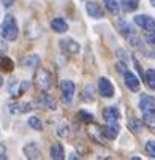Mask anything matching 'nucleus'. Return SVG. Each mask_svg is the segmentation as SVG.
Masks as SVG:
<instances>
[{"label": "nucleus", "mask_w": 155, "mask_h": 160, "mask_svg": "<svg viewBox=\"0 0 155 160\" xmlns=\"http://www.w3.org/2000/svg\"><path fill=\"white\" fill-rule=\"evenodd\" d=\"M21 63H22V67H26V68L38 67V63H40V57H38L36 54H30V56H27V57L22 59Z\"/></svg>", "instance_id": "obj_17"}, {"label": "nucleus", "mask_w": 155, "mask_h": 160, "mask_svg": "<svg viewBox=\"0 0 155 160\" xmlns=\"http://www.w3.org/2000/svg\"><path fill=\"white\" fill-rule=\"evenodd\" d=\"M49 154H51V158H54V160H62V158L65 157V154H63V148H62V144H60V143L52 144V146H51Z\"/></svg>", "instance_id": "obj_15"}, {"label": "nucleus", "mask_w": 155, "mask_h": 160, "mask_svg": "<svg viewBox=\"0 0 155 160\" xmlns=\"http://www.w3.org/2000/svg\"><path fill=\"white\" fill-rule=\"evenodd\" d=\"M78 116H79L82 121H85V122H92V121H94V114L87 112V111H84V109H81V111L78 112Z\"/></svg>", "instance_id": "obj_28"}, {"label": "nucleus", "mask_w": 155, "mask_h": 160, "mask_svg": "<svg viewBox=\"0 0 155 160\" xmlns=\"http://www.w3.org/2000/svg\"><path fill=\"white\" fill-rule=\"evenodd\" d=\"M32 109V105L30 103H11L10 105V111L11 112H16V114H19V112H27V111H30Z\"/></svg>", "instance_id": "obj_16"}, {"label": "nucleus", "mask_w": 155, "mask_h": 160, "mask_svg": "<svg viewBox=\"0 0 155 160\" xmlns=\"http://www.w3.org/2000/svg\"><path fill=\"white\" fill-rule=\"evenodd\" d=\"M119 130H120V127H119L117 122H108V125L103 127L101 133H103L104 136H108L109 140H114L116 136L119 135Z\"/></svg>", "instance_id": "obj_8"}, {"label": "nucleus", "mask_w": 155, "mask_h": 160, "mask_svg": "<svg viewBox=\"0 0 155 160\" xmlns=\"http://www.w3.org/2000/svg\"><path fill=\"white\" fill-rule=\"evenodd\" d=\"M29 125L33 128V130H43V124L40 122V119L38 118H29Z\"/></svg>", "instance_id": "obj_26"}, {"label": "nucleus", "mask_w": 155, "mask_h": 160, "mask_svg": "<svg viewBox=\"0 0 155 160\" xmlns=\"http://www.w3.org/2000/svg\"><path fill=\"white\" fill-rule=\"evenodd\" d=\"M33 79H35L36 89L43 90V92H48V90L51 89V86H52V76H51V73L46 70V68H43V67H40L38 70L35 72Z\"/></svg>", "instance_id": "obj_2"}, {"label": "nucleus", "mask_w": 155, "mask_h": 160, "mask_svg": "<svg viewBox=\"0 0 155 160\" xmlns=\"http://www.w3.org/2000/svg\"><path fill=\"white\" fill-rule=\"evenodd\" d=\"M138 2L139 0H122L120 5L125 11H133V10H136L138 8Z\"/></svg>", "instance_id": "obj_20"}, {"label": "nucleus", "mask_w": 155, "mask_h": 160, "mask_svg": "<svg viewBox=\"0 0 155 160\" xmlns=\"http://www.w3.org/2000/svg\"><path fill=\"white\" fill-rule=\"evenodd\" d=\"M146 41H147L149 44H155V29L147 32V35H146Z\"/></svg>", "instance_id": "obj_29"}, {"label": "nucleus", "mask_w": 155, "mask_h": 160, "mask_svg": "<svg viewBox=\"0 0 155 160\" xmlns=\"http://www.w3.org/2000/svg\"><path fill=\"white\" fill-rule=\"evenodd\" d=\"M150 56H152V57H155V51H153V52H150Z\"/></svg>", "instance_id": "obj_35"}, {"label": "nucleus", "mask_w": 155, "mask_h": 160, "mask_svg": "<svg viewBox=\"0 0 155 160\" xmlns=\"http://www.w3.org/2000/svg\"><path fill=\"white\" fill-rule=\"evenodd\" d=\"M146 152H147L149 157L155 158V140H150V141L146 143Z\"/></svg>", "instance_id": "obj_24"}, {"label": "nucleus", "mask_w": 155, "mask_h": 160, "mask_svg": "<svg viewBox=\"0 0 155 160\" xmlns=\"http://www.w3.org/2000/svg\"><path fill=\"white\" fill-rule=\"evenodd\" d=\"M135 24H138L141 29L149 32V30L155 29V19L147 14H138V16H135Z\"/></svg>", "instance_id": "obj_4"}, {"label": "nucleus", "mask_w": 155, "mask_h": 160, "mask_svg": "<svg viewBox=\"0 0 155 160\" xmlns=\"http://www.w3.org/2000/svg\"><path fill=\"white\" fill-rule=\"evenodd\" d=\"M24 154H26L27 158H32V160L38 158V157H40V149L36 148V143H29V144H26V146H24Z\"/></svg>", "instance_id": "obj_13"}, {"label": "nucleus", "mask_w": 155, "mask_h": 160, "mask_svg": "<svg viewBox=\"0 0 155 160\" xmlns=\"http://www.w3.org/2000/svg\"><path fill=\"white\" fill-rule=\"evenodd\" d=\"M139 109L143 112L155 109V98L152 95H147V94L141 95V98H139Z\"/></svg>", "instance_id": "obj_7"}, {"label": "nucleus", "mask_w": 155, "mask_h": 160, "mask_svg": "<svg viewBox=\"0 0 155 160\" xmlns=\"http://www.w3.org/2000/svg\"><path fill=\"white\" fill-rule=\"evenodd\" d=\"M103 3H104V7L113 14H117L119 13V3L116 2V0H103Z\"/></svg>", "instance_id": "obj_21"}, {"label": "nucleus", "mask_w": 155, "mask_h": 160, "mask_svg": "<svg viewBox=\"0 0 155 160\" xmlns=\"http://www.w3.org/2000/svg\"><path fill=\"white\" fill-rule=\"evenodd\" d=\"M85 10H87L89 16L94 18V19H101V18H103V10H101V7H100L98 3H95V2H89V3L85 5Z\"/></svg>", "instance_id": "obj_10"}, {"label": "nucleus", "mask_w": 155, "mask_h": 160, "mask_svg": "<svg viewBox=\"0 0 155 160\" xmlns=\"http://www.w3.org/2000/svg\"><path fill=\"white\" fill-rule=\"evenodd\" d=\"M0 2L3 3V7H5V8H8V7H11V5L14 3V0H0Z\"/></svg>", "instance_id": "obj_31"}, {"label": "nucleus", "mask_w": 155, "mask_h": 160, "mask_svg": "<svg viewBox=\"0 0 155 160\" xmlns=\"http://www.w3.org/2000/svg\"><path fill=\"white\" fill-rule=\"evenodd\" d=\"M13 62H11V59H8V57H2L0 59V68H2L3 72H11L13 70Z\"/></svg>", "instance_id": "obj_22"}, {"label": "nucleus", "mask_w": 155, "mask_h": 160, "mask_svg": "<svg viewBox=\"0 0 155 160\" xmlns=\"http://www.w3.org/2000/svg\"><path fill=\"white\" fill-rule=\"evenodd\" d=\"M144 79H146V84L150 89H155V70L153 68H149V70L144 73Z\"/></svg>", "instance_id": "obj_19"}, {"label": "nucleus", "mask_w": 155, "mask_h": 160, "mask_svg": "<svg viewBox=\"0 0 155 160\" xmlns=\"http://www.w3.org/2000/svg\"><path fill=\"white\" fill-rule=\"evenodd\" d=\"M82 97L85 100H94V87H92V84H85Z\"/></svg>", "instance_id": "obj_23"}, {"label": "nucleus", "mask_w": 155, "mask_h": 160, "mask_svg": "<svg viewBox=\"0 0 155 160\" xmlns=\"http://www.w3.org/2000/svg\"><path fill=\"white\" fill-rule=\"evenodd\" d=\"M19 35V29H17V22L14 19V16L7 14L3 22H2V27H0V37L7 41H14Z\"/></svg>", "instance_id": "obj_1"}, {"label": "nucleus", "mask_w": 155, "mask_h": 160, "mask_svg": "<svg viewBox=\"0 0 155 160\" xmlns=\"http://www.w3.org/2000/svg\"><path fill=\"white\" fill-rule=\"evenodd\" d=\"M98 90H100L101 97H106V98L114 95V86L111 84V81L108 78H103V76L98 79Z\"/></svg>", "instance_id": "obj_5"}, {"label": "nucleus", "mask_w": 155, "mask_h": 160, "mask_svg": "<svg viewBox=\"0 0 155 160\" xmlns=\"http://www.w3.org/2000/svg\"><path fill=\"white\" fill-rule=\"evenodd\" d=\"M124 78H125V86L130 90H133V92H138V90H139V79L133 73H130V72L124 73Z\"/></svg>", "instance_id": "obj_9"}, {"label": "nucleus", "mask_w": 155, "mask_h": 160, "mask_svg": "<svg viewBox=\"0 0 155 160\" xmlns=\"http://www.w3.org/2000/svg\"><path fill=\"white\" fill-rule=\"evenodd\" d=\"M7 51V46H5V44L2 43V41H0V54H2V52H5Z\"/></svg>", "instance_id": "obj_32"}, {"label": "nucleus", "mask_w": 155, "mask_h": 160, "mask_svg": "<svg viewBox=\"0 0 155 160\" xmlns=\"http://www.w3.org/2000/svg\"><path fill=\"white\" fill-rule=\"evenodd\" d=\"M60 92H62V98L66 105H70L71 100H73V95H75V84L71 81H66L63 79L60 82Z\"/></svg>", "instance_id": "obj_3"}, {"label": "nucleus", "mask_w": 155, "mask_h": 160, "mask_svg": "<svg viewBox=\"0 0 155 160\" xmlns=\"http://www.w3.org/2000/svg\"><path fill=\"white\" fill-rule=\"evenodd\" d=\"M2 84H3V79H2V76H0V87H2Z\"/></svg>", "instance_id": "obj_33"}, {"label": "nucleus", "mask_w": 155, "mask_h": 160, "mask_svg": "<svg viewBox=\"0 0 155 160\" xmlns=\"http://www.w3.org/2000/svg\"><path fill=\"white\" fill-rule=\"evenodd\" d=\"M143 121H144V124H146L147 127L155 128V109H152V111H146Z\"/></svg>", "instance_id": "obj_18"}, {"label": "nucleus", "mask_w": 155, "mask_h": 160, "mask_svg": "<svg viewBox=\"0 0 155 160\" xmlns=\"http://www.w3.org/2000/svg\"><path fill=\"white\" fill-rule=\"evenodd\" d=\"M150 3H152V7H155V0H150Z\"/></svg>", "instance_id": "obj_34"}, {"label": "nucleus", "mask_w": 155, "mask_h": 160, "mask_svg": "<svg viewBox=\"0 0 155 160\" xmlns=\"http://www.w3.org/2000/svg\"><path fill=\"white\" fill-rule=\"evenodd\" d=\"M60 49L68 52V54H78L81 46L78 41H75L71 38H63V40H60Z\"/></svg>", "instance_id": "obj_6"}, {"label": "nucleus", "mask_w": 155, "mask_h": 160, "mask_svg": "<svg viewBox=\"0 0 155 160\" xmlns=\"http://www.w3.org/2000/svg\"><path fill=\"white\" fill-rule=\"evenodd\" d=\"M7 157H8V155H7V148H5L3 144H0V158L5 160Z\"/></svg>", "instance_id": "obj_30"}, {"label": "nucleus", "mask_w": 155, "mask_h": 160, "mask_svg": "<svg viewBox=\"0 0 155 160\" xmlns=\"http://www.w3.org/2000/svg\"><path fill=\"white\" fill-rule=\"evenodd\" d=\"M128 125H130L131 132H135V133H138V132L141 130V122H139L138 119H135V118L128 121Z\"/></svg>", "instance_id": "obj_27"}, {"label": "nucleus", "mask_w": 155, "mask_h": 160, "mask_svg": "<svg viewBox=\"0 0 155 160\" xmlns=\"http://www.w3.org/2000/svg\"><path fill=\"white\" fill-rule=\"evenodd\" d=\"M38 102H40V105L41 106H44V108H48V109H56L57 108V105H56V100L51 97V95H48L46 92H43L38 98H36Z\"/></svg>", "instance_id": "obj_11"}, {"label": "nucleus", "mask_w": 155, "mask_h": 160, "mask_svg": "<svg viewBox=\"0 0 155 160\" xmlns=\"http://www.w3.org/2000/svg\"><path fill=\"white\" fill-rule=\"evenodd\" d=\"M51 27H52V30H54V32H59V33L68 30V24H66L65 19H62V18H56V19H52Z\"/></svg>", "instance_id": "obj_14"}, {"label": "nucleus", "mask_w": 155, "mask_h": 160, "mask_svg": "<svg viewBox=\"0 0 155 160\" xmlns=\"http://www.w3.org/2000/svg\"><path fill=\"white\" fill-rule=\"evenodd\" d=\"M103 116H104V119H106L108 122H117L119 118H120V112H119L117 108L109 106V108H106V109L103 111Z\"/></svg>", "instance_id": "obj_12"}, {"label": "nucleus", "mask_w": 155, "mask_h": 160, "mask_svg": "<svg viewBox=\"0 0 155 160\" xmlns=\"http://www.w3.org/2000/svg\"><path fill=\"white\" fill-rule=\"evenodd\" d=\"M119 27H120V32L124 35H131L133 33V29L130 27V24H127L125 21H119Z\"/></svg>", "instance_id": "obj_25"}]
</instances>
